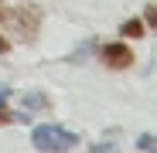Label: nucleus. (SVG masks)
I'll return each mask as SVG.
<instances>
[{
  "instance_id": "nucleus-2",
  "label": "nucleus",
  "mask_w": 157,
  "mask_h": 153,
  "mask_svg": "<svg viewBox=\"0 0 157 153\" xmlns=\"http://www.w3.org/2000/svg\"><path fill=\"white\" fill-rule=\"evenodd\" d=\"M102 61H106L109 68H116V71H123V68H130L137 58H133V51H130L126 44H102Z\"/></svg>"
},
{
  "instance_id": "nucleus-3",
  "label": "nucleus",
  "mask_w": 157,
  "mask_h": 153,
  "mask_svg": "<svg viewBox=\"0 0 157 153\" xmlns=\"http://www.w3.org/2000/svg\"><path fill=\"white\" fill-rule=\"evenodd\" d=\"M48 106H51V99H48L44 92H38V89L28 92V95H21V109H24V112H31V116H34V112H44Z\"/></svg>"
},
{
  "instance_id": "nucleus-4",
  "label": "nucleus",
  "mask_w": 157,
  "mask_h": 153,
  "mask_svg": "<svg viewBox=\"0 0 157 153\" xmlns=\"http://www.w3.org/2000/svg\"><path fill=\"white\" fill-rule=\"evenodd\" d=\"M120 34H123V38H144V34H147V24H144L140 17H130V20L120 24Z\"/></svg>"
},
{
  "instance_id": "nucleus-1",
  "label": "nucleus",
  "mask_w": 157,
  "mask_h": 153,
  "mask_svg": "<svg viewBox=\"0 0 157 153\" xmlns=\"http://www.w3.org/2000/svg\"><path fill=\"white\" fill-rule=\"evenodd\" d=\"M31 143L41 153H68V150H75L78 136L68 133V129H62V126H55V122H44V126H34Z\"/></svg>"
},
{
  "instance_id": "nucleus-7",
  "label": "nucleus",
  "mask_w": 157,
  "mask_h": 153,
  "mask_svg": "<svg viewBox=\"0 0 157 153\" xmlns=\"http://www.w3.org/2000/svg\"><path fill=\"white\" fill-rule=\"evenodd\" d=\"M137 146H140L144 153H154V133H144V136L137 140Z\"/></svg>"
},
{
  "instance_id": "nucleus-5",
  "label": "nucleus",
  "mask_w": 157,
  "mask_h": 153,
  "mask_svg": "<svg viewBox=\"0 0 157 153\" xmlns=\"http://www.w3.org/2000/svg\"><path fill=\"white\" fill-rule=\"evenodd\" d=\"M89 153H120V143L116 140H99L89 146Z\"/></svg>"
},
{
  "instance_id": "nucleus-8",
  "label": "nucleus",
  "mask_w": 157,
  "mask_h": 153,
  "mask_svg": "<svg viewBox=\"0 0 157 153\" xmlns=\"http://www.w3.org/2000/svg\"><path fill=\"white\" fill-rule=\"evenodd\" d=\"M7 51H10V41H7L4 34H0V55H7Z\"/></svg>"
},
{
  "instance_id": "nucleus-6",
  "label": "nucleus",
  "mask_w": 157,
  "mask_h": 153,
  "mask_svg": "<svg viewBox=\"0 0 157 153\" xmlns=\"http://www.w3.org/2000/svg\"><path fill=\"white\" fill-rule=\"evenodd\" d=\"M7 99H10V89L4 85V89H0V126H7V122L14 119V116L7 112V106H4V102H7Z\"/></svg>"
}]
</instances>
